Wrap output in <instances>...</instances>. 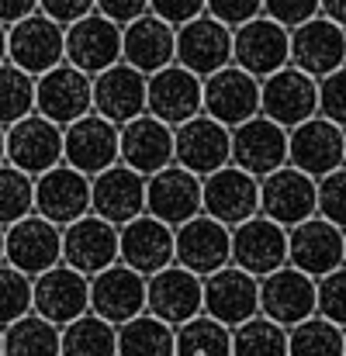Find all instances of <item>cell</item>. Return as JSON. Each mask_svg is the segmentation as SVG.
I'll return each instance as SVG.
<instances>
[{"label": "cell", "mask_w": 346, "mask_h": 356, "mask_svg": "<svg viewBox=\"0 0 346 356\" xmlns=\"http://www.w3.org/2000/svg\"><path fill=\"white\" fill-rule=\"evenodd\" d=\"M7 63L21 66L31 76H42L66 63V28L49 14L35 10L7 31Z\"/></svg>", "instance_id": "1"}, {"label": "cell", "mask_w": 346, "mask_h": 356, "mask_svg": "<svg viewBox=\"0 0 346 356\" xmlns=\"http://www.w3.org/2000/svg\"><path fill=\"white\" fill-rule=\"evenodd\" d=\"M260 315L281 322L284 329L319 315V280L291 263L260 277Z\"/></svg>", "instance_id": "2"}, {"label": "cell", "mask_w": 346, "mask_h": 356, "mask_svg": "<svg viewBox=\"0 0 346 356\" xmlns=\"http://www.w3.org/2000/svg\"><path fill=\"white\" fill-rule=\"evenodd\" d=\"M146 211L166 225H184L205 211V177L191 173L180 163L152 173L146 184Z\"/></svg>", "instance_id": "3"}, {"label": "cell", "mask_w": 346, "mask_h": 356, "mask_svg": "<svg viewBox=\"0 0 346 356\" xmlns=\"http://www.w3.org/2000/svg\"><path fill=\"white\" fill-rule=\"evenodd\" d=\"M260 215L294 229L298 222L319 215V180L298 166H281L260 180Z\"/></svg>", "instance_id": "4"}, {"label": "cell", "mask_w": 346, "mask_h": 356, "mask_svg": "<svg viewBox=\"0 0 346 356\" xmlns=\"http://www.w3.org/2000/svg\"><path fill=\"white\" fill-rule=\"evenodd\" d=\"M288 263L308 277H326L346 263V229L336 222L312 215L288 229Z\"/></svg>", "instance_id": "5"}, {"label": "cell", "mask_w": 346, "mask_h": 356, "mask_svg": "<svg viewBox=\"0 0 346 356\" xmlns=\"http://www.w3.org/2000/svg\"><path fill=\"white\" fill-rule=\"evenodd\" d=\"M35 211L56 225H70L94 211V184L70 163H59L35 177Z\"/></svg>", "instance_id": "6"}, {"label": "cell", "mask_w": 346, "mask_h": 356, "mask_svg": "<svg viewBox=\"0 0 346 356\" xmlns=\"http://www.w3.org/2000/svg\"><path fill=\"white\" fill-rule=\"evenodd\" d=\"M232 63L253 73L256 80H267L270 73L291 66V28L277 24L274 17L260 14L235 28V49Z\"/></svg>", "instance_id": "7"}, {"label": "cell", "mask_w": 346, "mask_h": 356, "mask_svg": "<svg viewBox=\"0 0 346 356\" xmlns=\"http://www.w3.org/2000/svg\"><path fill=\"white\" fill-rule=\"evenodd\" d=\"M121 49H125V28L111 17H104L101 10H94L66 28V63L91 76L118 66Z\"/></svg>", "instance_id": "8"}, {"label": "cell", "mask_w": 346, "mask_h": 356, "mask_svg": "<svg viewBox=\"0 0 346 356\" xmlns=\"http://www.w3.org/2000/svg\"><path fill=\"white\" fill-rule=\"evenodd\" d=\"M121 259V232L115 222L101 215H84L70 225H63V263L73 270L94 277Z\"/></svg>", "instance_id": "9"}, {"label": "cell", "mask_w": 346, "mask_h": 356, "mask_svg": "<svg viewBox=\"0 0 346 356\" xmlns=\"http://www.w3.org/2000/svg\"><path fill=\"white\" fill-rule=\"evenodd\" d=\"M232 49H235V28L222 24L208 10L177 28V63L198 76H212L232 66Z\"/></svg>", "instance_id": "10"}, {"label": "cell", "mask_w": 346, "mask_h": 356, "mask_svg": "<svg viewBox=\"0 0 346 356\" xmlns=\"http://www.w3.org/2000/svg\"><path fill=\"white\" fill-rule=\"evenodd\" d=\"M288 135H291L288 163L298 166L301 173L322 180L333 170L346 166V128H340L336 121L315 115V118L301 121L298 128H291Z\"/></svg>", "instance_id": "11"}, {"label": "cell", "mask_w": 346, "mask_h": 356, "mask_svg": "<svg viewBox=\"0 0 346 356\" xmlns=\"http://www.w3.org/2000/svg\"><path fill=\"white\" fill-rule=\"evenodd\" d=\"M38 115L56 121L59 128H70L73 121L87 118L94 111V76L59 63L56 70L38 76Z\"/></svg>", "instance_id": "12"}, {"label": "cell", "mask_w": 346, "mask_h": 356, "mask_svg": "<svg viewBox=\"0 0 346 356\" xmlns=\"http://www.w3.org/2000/svg\"><path fill=\"white\" fill-rule=\"evenodd\" d=\"M3 263L17 266L28 277H38L63 263V225L42 218L38 211L7 225V249Z\"/></svg>", "instance_id": "13"}, {"label": "cell", "mask_w": 346, "mask_h": 356, "mask_svg": "<svg viewBox=\"0 0 346 356\" xmlns=\"http://www.w3.org/2000/svg\"><path fill=\"white\" fill-rule=\"evenodd\" d=\"M63 152H66V131L38 111L7 128V163H14L31 177H42L45 170L59 166Z\"/></svg>", "instance_id": "14"}, {"label": "cell", "mask_w": 346, "mask_h": 356, "mask_svg": "<svg viewBox=\"0 0 346 356\" xmlns=\"http://www.w3.org/2000/svg\"><path fill=\"white\" fill-rule=\"evenodd\" d=\"M146 305H149V277L125 266L121 259L91 277V312L94 315L115 325H125L135 315H142Z\"/></svg>", "instance_id": "15"}, {"label": "cell", "mask_w": 346, "mask_h": 356, "mask_svg": "<svg viewBox=\"0 0 346 356\" xmlns=\"http://www.w3.org/2000/svg\"><path fill=\"white\" fill-rule=\"evenodd\" d=\"M149 315L170 322L173 329L198 318L205 312V277H198L194 270L170 263L159 273L149 277Z\"/></svg>", "instance_id": "16"}, {"label": "cell", "mask_w": 346, "mask_h": 356, "mask_svg": "<svg viewBox=\"0 0 346 356\" xmlns=\"http://www.w3.org/2000/svg\"><path fill=\"white\" fill-rule=\"evenodd\" d=\"M260 115L284 124L288 131L298 128L301 121L319 115V80L301 73L298 66H284L263 80V101Z\"/></svg>", "instance_id": "17"}, {"label": "cell", "mask_w": 346, "mask_h": 356, "mask_svg": "<svg viewBox=\"0 0 346 356\" xmlns=\"http://www.w3.org/2000/svg\"><path fill=\"white\" fill-rule=\"evenodd\" d=\"M288 149H291L288 128L270 121L267 115H256V118L242 121L239 128H232V163L260 180L288 166Z\"/></svg>", "instance_id": "18"}, {"label": "cell", "mask_w": 346, "mask_h": 356, "mask_svg": "<svg viewBox=\"0 0 346 356\" xmlns=\"http://www.w3.org/2000/svg\"><path fill=\"white\" fill-rule=\"evenodd\" d=\"M291 66L322 80L346 66V28L326 14L291 28Z\"/></svg>", "instance_id": "19"}, {"label": "cell", "mask_w": 346, "mask_h": 356, "mask_svg": "<svg viewBox=\"0 0 346 356\" xmlns=\"http://www.w3.org/2000/svg\"><path fill=\"white\" fill-rule=\"evenodd\" d=\"M260 101H263V80H256L235 63L205 76V115H212L229 128H239L242 121L256 118Z\"/></svg>", "instance_id": "20"}, {"label": "cell", "mask_w": 346, "mask_h": 356, "mask_svg": "<svg viewBox=\"0 0 346 356\" xmlns=\"http://www.w3.org/2000/svg\"><path fill=\"white\" fill-rule=\"evenodd\" d=\"M232 263L253 277L288 266V229L267 215H253L232 229Z\"/></svg>", "instance_id": "21"}, {"label": "cell", "mask_w": 346, "mask_h": 356, "mask_svg": "<svg viewBox=\"0 0 346 356\" xmlns=\"http://www.w3.org/2000/svg\"><path fill=\"white\" fill-rule=\"evenodd\" d=\"M149 115L180 128L184 121L205 115V76L173 63L149 76Z\"/></svg>", "instance_id": "22"}, {"label": "cell", "mask_w": 346, "mask_h": 356, "mask_svg": "<svg viewBox=\"0 0 346 356\" xmlns=\"http://www.w3.org/2000/svg\"><path fill=\"white\" fill-rule=\"evenodd\" d=\"M66 131V152L63 163L77 166L87 177H97L101 170L121 163V128L115 121L101 118L97 111H91L87 118L73 121Z\"/></svg>", "instance_id": "23"}, {"label": "cell", "mask_w": 346, "mask_h": 356, "mask_svg": "<svg viewBox=\"0 0 346 356\" xmlns=\"http://www.w3.org/2000/svg\"><path fill=\"white\" fill-rule=\"evenodd\" d=\"M94 111L118 128L149 115V76L125 59L94 76Z\"/></svg>", "instance_id": "24"}, {"label": "cell", "mask_w": 346, "mask_h": 356, "mask_svg": "<svg viewBox=\"0 0 346 356\" xmlns=\"http://www.w3.org/2000/svg\"><path fill=\"white\" fill-rule=\"evenodd\" d=\"M35 312L56 325H70L91 312V277L59 263L35 277Z\"/></svg>", "instance_id": "25"}, {"label": "cell", "mask_w": 346, "mask_h": 356, "mask_svg": "<svg viewBox=\"0 0 346 356\" xmlns=\"http://www.w3.org/2000/svg\"><path fill=\"white\" fill-rule=\"evenodd\" d=\"M177 263L194 270L198 277H212L232 263V229L212 215H194L177 225Z\"/></svg>", "instance_id": "26"}, {"label": "cell", "mask_w": 346, "mask_h": 356, "mask_svg": "<svg viewBox=\"0 0 346 356\" xmlns=\"http://www.w3.org/2000/svg\"><path fill=\"white\" fill-rule=\"evenodd\" d=\"M205 315L226 322L229 329L260 315V277L246 273L235 263L205 277Z\"/></svg>", "instance_id": "27"}, {"label": "cell", "mask_w": 346, "mask_h": 356, "mask_svg": "<svg viewBox=\"0 0 346 356\" xmlns=\"http://www.w3.org/2000/svg\"><path fill=\"white\" fill-rule=\"evenodd\" d=\"M121 232V263L152 277L159 273L163 266L177 263V229L152 218L149 211L118 225Z\"/></svg>", "instance_id": "28"}, {"label": "cell", "mask_w": 346, "mask_h": 356, "mask_svg": "<svg viewBox=\"0 0 346 356\" xmlns=\"http://www.w3.org/2000/svg\"><path fill=\"white\" fill-rule=\"evenodd\" d=\"M205 215L235 229L239 222L260 215V177L246 173L242 166H222L205 177Z\"/></svg>", "instance_id": "29"}, {"label": "cell", "mask_w": 346, "mask_h": 356, "mask_svg": "<svg viewBox=\"0 0 346 356\" xmlns=\"http://www.w3.org/2000/svg\"><path fill=\"white\" fill-rule=\"evenodd\" d=\"M177 163L198 177H208L232 163V128L212 115L184 121L177 128Z\"/></svg>", "instance_id": "30"}, {"label": "cell", "mask_w": 346, "mask_h": 356, "mask_svg": "<svg viewBox=\"0 0 346 356\" xmlns=\"http://www.w3.org/2000/svg\"><path fill=\"white\" fill-rule=\"evenodd\" d=\"M121 163L146 177L166 170L170 163H177V128L156 115H142L121 124Z\"/></svg>", "instance_id": "31"}, {"label": "cell", "mask_w": 346, "mask_h": 356, "mask_svg": "<svg viewBox=\"0 0 346 356\" xmlns=\"http://www.w3.org/2000/svg\"><path fill=\"white\" fill-rule=\"evenodd\" d=\"M94 184V215L125 225L139 215H146V184L149 177L132 170L128 163H115L108 170H101L97 177H91Z\"/></svg>", "instance_id": "32"}, {"label": "cell", "mask_w": 346, "mask_h": 356, "mask_svg": "<svg viewBox=\"0 0 346 356\" xmlns=\"http://www.w3.org/2000/svg\"><path fill=\"white\" fill-rule=\"evenodd\" d=\"M121 59L135 70H142L146 76L166 70L177 63V28L163 17H156L152 10L135 17L132 24H125V49Z\"/></svg>", "instance_id": "33"}, {"label": "cell", "mask_w": 346, "mask_h": 356, "mask_svg": "<svg viewBox=\"0 0 346 356\" xmlns=\"http://www.w3.org/2000/svg\"><path fill=\"white\" fill-rule=\"evenodd\" d=\"M118 356H177V329L142 312L118 325Z\"/></svg>", "instance_id": "34"}, {"label": "cell", "mask_w": 346, "mask_h": 356, "mask_svg": "<svg viewBox=\"0 0 346 356\" xmlns=\"http://www.w3.org/2000/svg\"><path fill=\"white\" fill-rule=\"evenodd\" d=\"M3 356H63V325L38 312L10 322L3 329Z\"/></svg>", "instance_id": "35"}, {"label": "cell", "mask_w": 346, "mask_h": 356, "mask_svg": "<svg viewBox=\"0 0 346 356\" xmlns=\"http://www.w3.org/2000/svg\"><path fill=\"white\" fill-rule=\"evenodd\" d=\"M63 356H118V325L87 312L63 325Z\"/></svg>", "instance_id": "36"}, {"label": "cell", "mask_w": 346, "mask_h": 356, "mask_svg": "<svg viewBox=\"0 0 346 356\" xmlns=\"http://www.w3.org/2000/svg\"><path fill=\"white\" fill-rule=\"evenodd\" d=\"M232 356H291V336L281 322L253 315L232 329Z\"/></svg>", "instance_id": "37"}, {"label": "cell", "mask_w": 346, "mask_h": 356, "mask_svg": "<svg viewBox=\"0 0 346 356\" xmlns=\"http://www.w3.org/2000/svg\"><path fill=\"white\" fill-rule=\"evenodd\" d=\"M38 108V76L24 73L14 63L0 66V124L10 128Z\"/></svg>", "instance_id": "38"}, {"label": "cell", "mask_w": 346, "mask_h": 356, "mask_svg": "<svg viewBox=\"0 0 346 356\" xmlns=\"http://www.w3.org/2000/svg\"><path fill=\"white\" fill-rule=\"evenodd\" d=\"M177 356H232V329L201 312L177 325Z\"/></svg>", "instance_id": "39"}, {"label": "cell", "mask_w": 346, "mask_h": 356, "mask_svg": "<svg viewBox=\"0 0 346 356\" xmlns=\"http://www.w3.org/2000/svg\"><path fill=\"white\" fill-rule=\"evenodd\" d=\"M288 336L291 356H346V329L322 315L298 322L294 329H288Z\"/></svg>", "instance_id": "40"}, {"label": "cell", "mask_w": 346, "mask_h": 356, "mask_svg": "<svg viewBox=\"0 0 346 356\" xmlns=\"http://www.w3.org/2000/svg\"><path fill=\"white\" fill-rule=\"evenodd\" d=\"M35 215V177L14 163H0V225H14Z\"/></svg>", "instance_id": "41"}, {"label": "cell", "mask_w": 346, "mask_h": 356, "mask_svg": "<svg viewBox=\"0 0 346 356\" xmlns=\"http://www.w3.org/2000/svg\"><path fill=\"white\" fill-rule=\"evenodd\" d=\"M35 312V277L21 273L10 263H0V325L24 318Z\"/></svg>", "instance_id": "42"}, {"label": "cell", "mask_w": 346, "mask_h": 356, "mask_svg": "<svg viewBox=\"0 0 346 356\" xmlns=\"http://www.w3.org/2000/svg\"><path fill=\"white\" fill-rule=\"evenodd\" d=\"M319 315L346 329V263L319 277Z\"/></svg>", "instance_id": "43"}, {"label": "cell", "mask_w": 346, "mask_h": 356, "mask_svg": "<svg viewBox=\"0 0 346 356\" xmlns=\"http://www.w3.org/2000/svg\"><path fill=\"white\" fill-rule=\"evenodd\" d=\"M319 215L346 229V166L319 180Z\"/></svg>", "instance_id": "44"}, {"label": "cell", "mask_w": 346, "mask_h": 356, "mask_svg": "<svg viewBox=\"0 0 346 356\" xmlns=\"http://www.w3.org/2000/svg\"><path fill=\"white\" fill-rule=\"evenodd\" d=\"M319 115L346 128V66L319 80Z\"/></svg>", "instance_id": "45"}, {"label": "cell", "mask_w": 346, "mask_h": 356, "mask_svg": "<svg viewBox=\"0 0 346 356\" xmlns=\"http://www.w3.org/2000/svg\"><path fill=\"white\" fill-rule=\"evenodd\" d=\"M263 14L284 28H298L322 14V0H263Z\"/></svg>", "instance_id": "46"}, {"label": "cell", "mask_w": 346, "mask_h": 356, "mask_svg": "<svg viewBox=\"0 0 346 356\" xmlns=\"http://www.w3.org/2000/svg\"><path fill=\"white\" fill-rule=\"evenodd\" d=\"M208 14L229 28H239L263 14V0H208Z\"/></svg>", "instance_id": "47"}, {"label": "cell", "mask_w": 346, "mask_h": 356, "mask_svg": "<svg viewBox=\"0 0 346 356\" xmlns=\"http://www.w3.org/2000/svg\"><path fill=\"white\" fill-rule=\"evenodd\" d=\"M149 10H152L156 17L170 21L173 28H180V24L201 17V14L208 10V0H149Z\"/></svg>", "instance_id": "48"}, {"label": "cell", "mask_w": 346, "mask_h": 356, "mask_svg": "<svg viewBox=\"0 0 346 356\" xmlns=\"http://www.w3.org/2000/svg\"><path fill=\"white\" fill-rule=\"evenodd\" d=\"M38 10L49 14L52 21H59L63 28L77 24L80 17L97 10V0H38Z\"/></svg>", "instance_id": "49"}, {"label": "cell", "mask_w": 346, "mask_h": 356, "mask_svg": "<svg viewBox=\"0 0 346 356\" xmlns=\"http://www.w3.org/2000/svg\"><path fill=\"white\" fill-rule=\"evenodd\" d=\"M97 10L125 28V24H132L135 17L149 14V0H97Z\"/></svg>", "instance_id": "50"}, {"label": "cell", "mask_w": 346, "mask_h": 356, "mask_svg": "<svg viewBox=\"0 0 346 356\" xmlns=\"http://www.w3.org/2000/svg\"><path fill=\"white\" fill-rule=\"evenodd\" d=\"M38 10V0H0V21L10 28L17 21H24L28 14Z\"/></svg>", "instance_id": "51"}, {"label": "cell", "mask_w": 346, "mask_h": 356, "mask_svg": "<svg viewBox=\"0 0 346 356\" xmlns=\"http://www.w3.org/2000/svg\"><path fill=\"white\" fill-rule=\"evenodd\" d=\"M322 14L346 28V0H322Z\"/></svg>", "instance_id": "52"}, {"label": "cell", "mask_w": 346, "mask_h": 356, "mask_svg": "<svg viewBox=\"0 0 346 356\" xmlns=\"http://www.w3.org/2000/svg\"><path fill=\"white\" fill-rule=\"evenodd\" d=\"M7 31H10V28L0 21V66L7 63Z\"/></svg>", "instance_id": "53"}, {"label": "cell", "mask_w": 346, "mask_h": 356, "mask_svg": "<svg viewBox=\"0 0 346 356\" xmlns=\"http://www.w3.org/2000/svg\"><path fill=\"white\" fill-rule=\"evenodd\" d=\"M0 163H7V128L0 124Z\"/></svg>", "instance_id": "54"}, {"label": "cell", "mask_w": 346, "mask_h": 356, "mask_svg": "<svg viewBox=\"0 0 346 356\" xmlns=\"http://www.w3.org/2000/svg\"><path fill=\"white\" fill-rule=\"evenodd\" d=\"M3 249H7V229L0 225V263H3Z\"/></svg>", "instance_id": "55"}, {"label": "cell", "mask_w": 346, "mask_h": 356, "mask_svg": "<svg viewBox=\"0 0 346 356\" xmlns=\"http://www.w3.org/2000/svg\"><path fill=\"white\" fill-rule=\"evenodd\" d=\"M0 356H3V325H0Z\"/></svg>", "instance_id": "56"}]
</instances>
